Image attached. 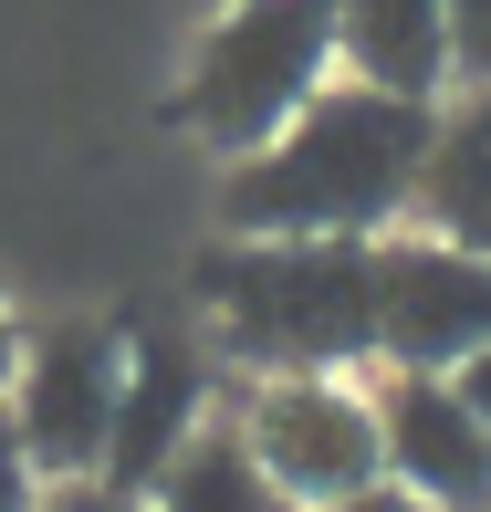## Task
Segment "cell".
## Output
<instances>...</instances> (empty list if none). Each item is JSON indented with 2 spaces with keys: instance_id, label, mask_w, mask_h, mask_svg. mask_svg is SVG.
Listing matches in <instances>:
<instances>
[{
  "instance_id": "7",
  "label": "cell",
  "mask_w": 491,
  "mask_h": 512,
  "mask_svg": "<svg viewBox=\"0 0 491 512\" xmlns=\"http://www.w3.org/2000/svg\"><path fill=\"white\" fill-rule=\"evenodd\" d=\"M366 398H377V460L397 492H418L429 512H491V429L471 418V398L450 377L377 366Z\"/></svg>"
},
{
  "instance_id": "13",
  "label": "cell",
  "mask_w": 491,
  "mask_h": 512,
  "mask_svg": "<svg viewBox=\"0 0 491 512\" xmlns=\"http://www.w3.org/2000/svg\"><path fill=\"white\" fill-rule=\"evenodd\" d=\"M42 502H53V481L32 471V450H21V429L0 418V512H42Z\"/></svg>"
},
{
  "instance_id": "6",
  "label": "cell",
  "mask_w": 491,
  "mask_h": 512,
  "mask_svg": "<svg viewBox=\"0 0 491 512\" xmlns=\"http://www.w3.org/2000/svg\"><path fill=\"white\" fill-rule=\"evenodd\" d=\"M491 345V262L439 230H387L377 241V366L450 377Z\"/></svg>"
},
{
  "instance_id": "8",
  "label": "cell",
  "mask_w": 491,
  "mask_h": 512,
  "mask_svg": "<svg viewBox=\"0 0 491 512\" xmlns=\"http://www.w3.org/2000/svg\"><path fill=\"white\" fill-rule=\"evenodd\" d=\"M209 429V366L189 335H126V387H115V439H105V471L115 492H157L178 450Z\"/></svg>"
},
{
  "instance_id": "2",
  "label": "cell",
  "mask_w": 491,
  "mask_h": 512,
  "mask_svg": "<svg viewBox=\"0 0 491 512\" xmlns=\"http://www.w3.org/2000/svg\"><path fill=\"white\" fill-rule=\"evenodd\" d=\"M199 293L251 377L377 366V241H230L199 262Z\"/></svg>"
},
{
  "instance_id": "10",
  "label": "cell",
  "mask_w": 491,
  "mask_h": 512,
  "mask_svg": "<svg viewBox=\"0 0 491 512\" xmlns=\"http://www.w3.org/2000/svg\"><path fill=\"white\" fill-rule=\"evenodd\" d=\"M408 220L491 262V84H460V105L429 115V168H418Z\"/></svg>"
},
{
  "instance_id": "15",
  "label": "cell",
  "mask_w": 491,
  "mask_h": 512,
  "mask_svg": "<svg viewBox=\"0 0 491 512\" xmlns=\"http://www.w3.org/2000/svg\"><path fill=\"white\" fill-rule=\"evenodd\" d=\"M324 512H429V502L397 492V481H366V492H345V502H324Z\"/></svg>"
},
{
  "instance_id": "11",
  "label": "cell",
  "mask_w": 491,
  "mask_h": 512,
  "mask_svg": "<svg viewBox=\"0 0 491 512\" xmlns=\"http://www.w3.org/2000/svg\"><path fill=\"white\" fill-rule=\"evenodd\" d=\"M147 512H303L283 481L251 460V439L230 429V418H209V429L189 439V450L157 471V492H147Z\"/></svg>"
},
{
  "instance_id": "17",
  "label": "cell",
  "mask_w": 491,
  "mask_h": 512,
  "mask_svg": "<svg viewBox=\"0 0 491 512\" xmlns=\"http://www.w3.org/2000/svg\"><path fill=\"white\" fill-rule=\"evenodd\" d=\"M11 366H21V324H11V304H0V398H11Z\"/></svg>"
},
{
  "instance_id": "3",
  "label": "cell",
  "mask_w": 491,
  "mask_h": 512,
  "mask_svg": "<svg viewBox=\"0 0 491 512\" xmlns=\"http://www.w3.org/2000/svg\"><path fill=\"white\" fill-rule=\"evenodd\" d=\"M335 74L345 63H335V11L324 0H220V21L189 53V84H178V126L209 136L220 157H251Z\"/></svg>"
},
{
  "instance_id": "9",
  "label": "cell",
  "mask_w": 491,
  "mask_h": 512,
  "mask_svg": "<svg viewBox=\"0 0 491 512\" xmlns=\"http://www.w3.org/2000/svg\"><path fill=\"white\" fill-rule=\"evenodd\" d=\"M324 11H335V63L356 84L439 105V84H450V11L439 0H324Z\"/></svg>"
},
{
  "instance_id": "12",
  "label": "cell",
  "mask_w": 491,
  "mask_h": 512,
  "mask_svg": "<svg viewBox=\"0 0 491 512\" xmlns=\"http://www.w3.org/2000/svg\"><path fill=\"white\" fill-rule=\"evenodd\" d=\"M439 11H450V74L491 84V0H439Z\"/></svg>"
},
{
  "instance_id": "5",
  "label": "cell",
  "mask_w": 491,
  "mask_h": 512,
  "mask_svg": "<svg viewBox=\"0 0 491 512\" xmlns=\"http://www.w3.org/2000/svg\"><path fill=\"white\" fill-rule=\"evenodd\" d=\"M230 429L251 439V460H262L303 512L387 481V460H377V398H366L356 377H251V398H241Z\"/></svg>"
},
{
  "instance_id": "4",
  "label": "cell",
  "mask_w": 491,
  "mask_h": 512,
  "mask_svg": "<svg viewBox=\"0 0 491 512\" xmlns=\"http://www.w3.org/2000/svg\"><path fill=\"white\" fill-rule=\"evenodd\" d=\"M115 387H126V335H115V324H42V335H21L0 418L21 429V450H32V471L53 481V492L105 471Z\"/></svg>"
},
{
  "instance_id": "14",
  "label": "cell",
  "mask_w": 491,
  "mask_h": 512,
  "mask_svg": "<svg viewBox=\"0 0 491 512\" xmlns=\"http://www.w3.org/2000/svg\"><path fill=\"white\" fill-rule=\"evenodd\" d=\"M42 512H147V492H115V481H63Z\"/></svg>"
},
{
  "instance_id": "16",
  "label": "cell",
  "mask_w": 491,
  "mask_h": 512,
  "mask_svg": "<svg viewBox=\"0 0 491 512\" xmlns=\"http://www.w3.org/2000/svg\"><path fill=\"white\" fill-rule=\"evenodd\" d=\"M450 387H460V398H471V418H481V429H491V345H481L471 366H450Z\"/></svg>"
},
{
  "instance_id": "1",
  "label": "cell",
  "mask_w": 491,
  "mask_h": 512,
  "mask_svg": "<svg viewBox=\"0 0 491 512\" xmlns=\"http://www.w3.org/2000/svg\"><path fill=\"white\" fill-rule=\"evenodd\" d=\"M429 115L439 105L335 74L272 147L230 157L220 220L241 230V241H387V220L418 209Z\"/></svg>"
}]
</instances>
